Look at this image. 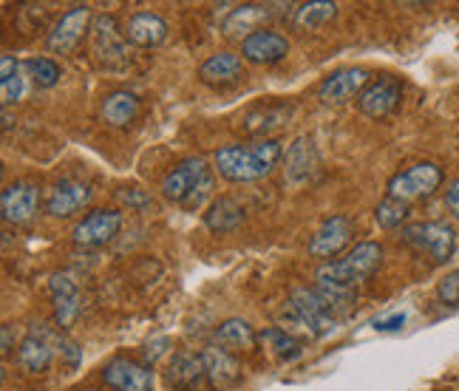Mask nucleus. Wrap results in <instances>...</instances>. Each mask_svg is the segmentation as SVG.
Returning <instances> with one entry per match:
<instances>
[{"mask_svg": "<svg viewBox=\"0 0 459 391\" xmlns=\"http://www.w3.org/2000/svg\"><path fill=\"white\" fill-rule=\"evenodd\" d=\"M26 80L31 83L26 63H17L12 55L0 57V97H4V109H9V105L21 102L26 97L29 91Z\"/></svg>", "mask_w": 459, "mask_h": 391, "instance_id": "nucleus-26", "label": "nucleus"}, {"mask_svg": "<svg viewBox=\"0 0 459 391\" xmlns=\"http://www.w3.org/2000/svg\"><path fill=\"white\" fill-rule=\"evenodd\" d=\"M292 109L290 105H273V109H258L253 111L250 117H247V134H267L270 128L281 126L284 119H290Z\"/></svg>", "mask_w": 459, "mask_h": 391, "instance_id": "nucleus-32", "label": "nucleus"}, {"mask_svg": "<svg viewBox=\"0 0 459 391\" xmlns=\"http://www.w3.org/2000/svg\"><path fill=\"white\" fill-rule=\"evenodd\" d=\"M290 55V40L284 34H278L273 29H258L250 38L241 40V57L244 63L255 65H275Z\"/></svg>", "mask_w": 459, "mask_h": 391, "instance_id": "nucleus-16", "label": "nucleus"}, {"mask_svg": "<svg viewBox=\"0 0 459 391\" xmlns=\"http://www.w3.org/2000/svg\"><path fill=\"white\" fill-rule=\"evenodd\" d=\"M284 315L292 324L304 326L312 337H324L338 326V315L332 312V307L321 298V292L307 290V287L292 290L287 307H284Z\"/></svg>", "mask_w": 459, "mask_h": 391, "instance_id": "nucleus-4", "label": "nucleus"}, {"mask_svg": "<svg viewBox=\"0 0 459 391\" xmlns=\"http://www.w3.org/2000/svg\"><path fill=\"white\" fill-rule=\"evenodd\" d=\"M202 361H204L210 391H230L241 383V363L236 361L233 352H227L221 346H207L202 352Z\"/></svg>", "mask_w": 459, "mask_h": 391, "instance_id": "nucleus-18", "label": "nucleus"}, {"mask_svg": "<svg viewBox=\"0 0 459 391\" xmlns=\"http://www.w3.org/2000/svg\"><path fill=\"white\" fill-rule=\"evenodd\" d=\"M411 216V204H405L400 199H392V196H385V199L375 207V222L383 227V230H397V227H405Z\"/></svg>", "mask_w": 459, "mask_h": 391, "instance_id": "nucleus-31", "label": "nucleus"}, {"mask_svg": "<svg viewBox=\"0 0 459 391\" xmlns=\"http://www.w3.org/2000/svg\"><path fill=\"white\" fill-rule=\"evenodd\" d=\"M273 12H270V6H261V4H244V6H238V9H233L230 12V17L224 21V34L227 38H238V40H244V38H250L253 31H258L261 26V21L264 17H270Z\"/></svg>", "mask_w": 459, "mask_h": 391, "instance_id": "nucleus-27", "label": "nucleus"}, {"mask_svg": "<svg viewBox=\"0 0 459 391\" xmlns=\"http://www.w3.org/2000/svg\"><path fill=\"white\" fill-rule=\"evenodd\" d=\"M88 391H97V388H88Z\"/></svg>", "mask_w": 459, "mask_h": 391, "instance_id": "nucleus-42", "label": "nucleus"}, {"mask_svg": "<svg viewBox=\"0 0 459 391\" xmlns=\"http://www.w3.org/2000/svg\"><path fill=\"white\" fill-rule=\"evenodd\" d=\"M102 383L114 391H153V369L126 354H117L102 366Z\"/></svg>", "mask_w": 459, "mask_h": 391, "instance_id": "nucleus-11", "label": "nucleus"}, {"mask_svg": "<svg viewBox=\"0 0 459 391\" xmlns=\"http://www.w3.org/2000/svg\"><path fill=\"white\" fill-rule=\"evenodd\" d=\"M51 361H55V349H51L48 337L38 329H31L21 341V346H17V366L26 375H43V371H48Z\"/></svg>", "mask_w": 459, "mask_h": 391, "instance_id": "nucleus-23", "label": "nucleus"}, {"mask_svg": "<svg viewBox=\"0 0 459 391\" xmlns=\"http://www.w3.org/2000/svg\"><path fill=\"white\" fill-rule=\"evenodd\" d=\"M60 354L65 358V366L68 369H77L82 363V349H80V343L68 341V337H60Z\"/></svg>", "mask_w": 459, "mask_h": 391, "instance_id": "nucleus-36", "label": "nucleus"}, {"mask_svg": "<svg viewBox=\"0 0 459 391\" xmlns=\"http://www.w3.org/2000/svg\"><path fill=\"white\" fill-rule=\"evenodd\" d=\"M91 185L77 179H60L48 187L46 193V213L51 219H72L88 202H91Z\"/></svg>", "mask_w": 459, "mask_h": 391, "instance_id": "nucleus-15", "label": "nucleus"}, {"mask_svg": "<svg viewBox=\"0 0 459 391\" xmlns=\"http://www.w3.org/2000/svg\"><path fill=\"white\" fill-rule=\"evenodd\" d=\"M48 295H51V307H55V321L60 329H72L80 317V287L74 275L57 273L48 281Z\"/></svg>", "mask_w": 459, "mask_h": 391, "instance_id": "nucleus-17", "label": "nucleus"}, {"mask_svg": "<svg viewBox=\"0 0 459 391\" xmlns=\"http://www.w3.org/2000/svg\"><path fill=\"white\" fill-rule=\"evenodd\" d=\"M334 14H338V4H326V0H315V4H301L295 9V23L307 29V31H315L326 26L329 21H334Z\"/></svg>", "mask_w": 459, "mask_h": 391, "instance_id": "nucleus-30", "label": "nucleus"}, {"mask_svg": "<svg viewBox=\"0 0 459 391\" xmlns=\"http://www.w3.org/2000/svg\"><path fill=\"white\" fill-rule=\"evenodd\" d=\"M122 230V213L119 210H91L82 222L74 224L72 230V241L77 247H105L114 241Z\"/></svg>", "mask_w": 459, "mask_h": 391, "instance_id": "nucleus-12", "label": "nucleus"}, {"mask_svg": "<svg viewBox=\"0 0 459 391\" xmlns=\"http://www.w3.org/2000/svg\"><path fill=\"white\" fill-rule=\"evenodd\" d=\"M380 264H383V247L377 241H360L343 258L321 264V270L315 273V281L355 290L358 283L368 281L380 270Z\"/></svg>", "mask_w": 459, "mask_h": 391, "instance_id": "nucleus-3", "label": "nucleus"}, {"mask_svg": "<svg viewBox=\"0 0 459 391\" xmlns=\"http://www.w3.org/2000/svg\"><path fill=\"white\" fill-rule=\"evenodd\" d=\"M321 168V159H317V151H315V142L309 136H298L292 145L287 148V156H284V176L290 185H301L307 182L309 176Z\"/></svg>", "mask_w": 459, "mask_h": 391, "instance_id": "nucleus-22", "label": "nucleus"}, {"mask_svg": "<svg viewBox=\"0 0 459 391\" xmlns=\"http://www.w3.org/2000/svg\"><path fill=\"white\" fill-rule=\"evenodd\" d=\"M204 224L210 233H216V236L236 233V230L244 224V207L236 199H230V196H219V199L210 202V207L204 213Z\"/></svg>", "mask_w": 459, "mask_h": 391, "instance_id": "nucleus-25", "label": "nucleus"}, {"mask_svg": "<svg viewBox=\"0 0 459 391\" xmlns=\"http://www.w3.org/2000/svg\"><path fill=\"white\" fill-rule=\"evenodd\" d=\"M368 83L372 74L366 68H338L317 85V100L324 105H346L349 100H358Z\"/></svg>", "mask_w": 459, "mask_h": 391, "instance_id": "nucleus-13", "label": "nucleus"}, {"mask_svg": "<svg viewBox=\"0 0 459 391\" xmlns=\"http://www.w3.org/2000/svg\"><path fill=\"white\" fill-rule=\"evenodd\" d=\"M400 239L417 253L431 256L434 264H448L456 250V233L446 222H414L400 230Z\"/></svg>", "mask_w": 459, "mask_h": 391, "instance_id": "nucleus-6", "label": "nucleus"}, {"mask_svg": "<svg viewBox=\"0 0 459 391\" xmlns=\"http://www.w3.org/2000/svg\"><path fill=\"white\" fill-rule=\"evenodd\" d=\"M117 199L126 204L128 210H134V213H148L153 207V196L145 193V190H139V187H119Z\"/></svg>", "mask_w": 459, "mask_h": 391, "instance_id": "nucleus-34", "label": "nucleus"}, {"mask_svg": "<svg viewBox=\"0 0 459 391\" xmlns=\"http://www.w3.org/2000/svg\"><path fill=\"white\" fill-rule=\"evenodd\" d=\"M40 210V187L34 182H12L4 187L0 193V213H4V222L14 224V227H23L31 224L34 216Z\"/></svg>", "mask_w": 459, "mask_h": 391, "instance_id": "nucleus-10", "label": "nucleus"}, {"mask_svg": "<svg viewBox=\"0 0 459 391\" xmlns=\"http://www.w3.org/2000/svg\"><path fill=\"white\" fill-rule=\"evenodd\" d=\"M91 48L94 57L105 65V68H117L128 63V40L126 31L117 23V17L111 12L94 14L91 21Z\"/></svg>", "mask_w": 459, "mask_h": 391, "instance_id": "nucleus-7", "label": "nucleus"}, {"mask_svg": "<svg viewBox=\"0 0 459 391\" xmlns=\"http://www.w3.org/2000/svg\"><path fill=\"white\" fill-rule=\"evenodd\" d=\"M446 182V173L439 165L434 162H417L411 168H405L400 173H394L392 179L385 185V196H392V199H400L405 204L411 202H420V199H431V196L443 187Z\"/></svg>", "mask_w": 459, "mask_h": 391, "instance_id": "nucleus-5", "label": "nucleus"}, {"mask_svg": "<svg viewBox=\"0 0 459 391\" xmlns=\"http://www.w3.org/2000/svg\"><path fill=\"white\" fill-rule=\"evenodd\" d=\"M403 324H405V315L397 312V315H392V317H383V321H375V329H377V332H394V329H400Z\"/></svg>", "mask_w": 459, "mask_h": 391, "instance_id": "nucleus-39", "label": "nucleus"}, {"mask_svg": "<svg viewBox=\"0 0 459 391\" xmlns=\"http://www.w3.org/2000/svg\"><path fill=\"white\" fill-rule=\"evenodd\" d=\"M139 105L143 102H139V97L134 91L119 88V91H111V94L102 97L100 117H102L105 126H111V128H128L139 114Z\"/></svg>", "mask_w": 459, "mask_h": 391, "instance_id": "nucleus-24", "label": "nucleus"}, {"mask_svg": "<svg viewBox=\"0 0 459 391\" xmlns=\"http://www.w3.org/2000/svg\"><path fill=\"white\" fill-rule=\"evenodd\" d=\"M12 349H14V346H12V326L6 324V326H4V354H12Z\"/></svg>", "mask_w": 459, "mask_h": 391, "instance_id": "nucleus-40", "label": "nucleus"}, {"mask_svg": "<svg viewBox=\"0 0 459 391\" xmlns=\"http://www.w3.org/2000/svg\"><path fill=\"white\" fill-rule=\"evenodd\" d=\"M258 341L267 346L278 361H295V358H301V343H298L287 329L270 326V329L258 332Z\"/></svg>", "mask_w": 459, "mask_h": 391, "instance_id": "nucleus-29", "label": "nucleus"}, {"mask_svg": "<svg viewBox=\"0 0 459 391\" xmlns=\"http://www.w3.org/2000/svg\"><path fill=\"white\" fill-rule=\"evenodd\" d=\"M437 298H439V304H446V307H459V270L448 273L439 281Z\"/></svg>", "mask_w": 459, "mask_h": 391, "instance_id": "nucleus-35", "label": "nucleus"}, {"mask_svg": "<svg viewBox=\"0 0 459 391\" xmlns=\"http://www.w3.org/2000/svg\"><path fill=\"white\" fill-rule=\"evenodd\" d=\"M165 346H168V337H156L153 343H148V346H145V363H148L151 369H153V361L159 358V354L165 352Z\"/></svg>", "mask_w": 459, "mask_h": 391, "instance_id": "nucleus-38", "label": "nucleus"}, {"mask_svg": "<svg viewBox=\"0 0 459 391\" xmlns=\"http://www.w3.org/2000/svg\"><path fill=\"white\" fill-rule=\"evenodd\" d=\"M446 207L451 210V216L459 222V179H451L446 187Z\"/></svg>", "mask_w": 459, "mask_h": 391, "instance_id": "nucleus-37", "label": "nucleus"}, {"mask_svg": "<svg viewBox=\"0 0 459 391\" xmlns=\"http://www.w3.org/2000/svg\"><path fill=\"white\" fill-rule=\"evenodd\" d=\"M162 196L185 210H199L213 196V170L202 156H190L162 176Z\"/></svg>", "mask_w": 459, "mask_h": 391, "instance_id": "nucleus-2", "label": "nucleus"}, {"mask_svg": "<svg viewBox=\"0 0 459 391\" xmlns=\"http://www.w3.org/2000/svg\"><path fill=\"white\" fill-rule=\"evenodd\" d=\"M400 100H403V83L392 74H383L363 88V94L358 97V109L368 119H385L400 105Z\"/></svg>", "mask_w": 459, "mask_h": 391, "instance_id": "nucleus-14", "label": "nucleus"}, {"mask_svg": "<svg viewBox=\"0 0 459 391\" xmlns=\"http://www.w3.org/2000/svg\"><path fill=\"white\" fill-rule=\"evenodd\" d=\"M91 21H94L91 6H85V4L72 6L55 23V29L48 31L46 48L51 55H72V51L80 46V40L85 38V31H91Z\"/></svg>", "mask_w": 459, "mask_h": 391, "instance_id": "nucleus-9", "label": "nucleus"}, {"mask_svg": "<svg viewBox=\"0 0 459 391\" xmlns=\"http://www.w3.org/2000/svg\"><path fill=\"white\" fill-rule=\"evenodd\" d=\"M12 128V114H9V109H4V131H9Z\"/></svg>", "mask_w": 459, "mask_h": 391, "instance_id": "nucleus-41", "label": "nucleus"}, {"mask_svg": "<svg viewBox=\"0 0 459 391\" xmlns=\"http://www.w3.org/2000/svg\"><path fill=\"white\" fill-rule=\"evenodd\" d=\"M168 386L176 388V391H193L199 388L202 383H207V375H204V361L202 354L196 352H173V358L168 361Z\"/></svg>", "mask_w": 459, "mask_h": 391, "instance_id": "nucleus-20", "label": "nucleus"}, {"mask_svg": "<svg viewBox=\"0 0 459 391\" xmlns=\"http://www.w3.org/2000/svg\"><path fill=\"white\" fill-rule=\"evenodd\" d=\"M284 156L278 139H255L247 145H224L213 156V170L227 182H258L264 176H270L278 159Z\"/></svg>", "mask_w": 459, "mask_h": 391, "instance_id": "nucleus-1", "label": "nucleus"}, {"mask_svg": "<svg viewBox=\"0 0 459 391\" xmlns=\"http://www.w3.org/2000/svg\"><path fill=\"white\" fill-rule=\"evenodd\" d=\"M26 71L31 77V85H38V88H55L60 83V77H63L60 65L51 57H29Z\"/></svg>", "mask_w": 459, "mask_h": 391, "instance_id": "nucleus-33", "label": "nucleus"}, {"mask_svg": "<svg viewBox=\"0 0 459 391\" xmlns=\"http://www.w3.org/2000/svg\"><path fill=\"white\" fill-rule=\"evenodd\" d=\"M241 77H244V57L233 55V51H219V55H210L199 65V80L204 85H213V88L236 85Z\"/></svg>", "mask_w": 459, "mask_h": 391, "instance_id": "nucleus-21", "label": "nucleus"}, {"mask_svg": "<svg viewBox=\"0 0 459 391\" xmlns=\"http://www.w3.org/2000/svg\"><path fill=\"white\" fill-rule=\"evenodd\" d=\"M122 31H126V40L131 46H139V48H156L162 46L168 40V21L162 14L156 12H136L128 17V23L122 26Z\"/></svg>", "mask_w": 459, "mask_h": 391, "instance_id": "nucleus-19", "label": "nucleus"}, {"mask_svg": "<svg viewBox=\"0 0 459 391\" xmlns=\"http://www.w3.org/2000/svg\"><path fill=\"white\" fill-rule=\"evenodd\" d=\"M351 239H355V224H351V219L343 216V213H334V216H326L321 227L312 233L309 256L329 264L334 256H341L346 250Z\"/></svg>", "mask_w": 459, "mask_h": 391, "instance_id": "nucleus-8", "label": "nucleus"}, {"mask_svg": "<svg viewBox=\"0 0 459 391\" xmlns=\"http://www.w3.org/2000/svg\"><path fill=\"white\" fill-rule=\"evenodd\" d=\"M258 335L255 329L241 321V317H227L216 326V343L227 352H247V349H255Z\"/></svg>", "mask_w": 459, "mask_h": 391, "instance_id": "nucleus-28", "label": "nucleus"}]
</instances>
